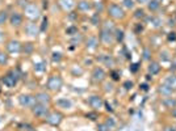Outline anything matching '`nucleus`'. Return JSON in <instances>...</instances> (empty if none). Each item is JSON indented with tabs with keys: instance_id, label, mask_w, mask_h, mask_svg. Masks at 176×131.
I'll return each instance as SVG.
<instances>
[{
	"instance_id": "f257e3e1",
	"label": "nucleus",
	"mask_w": 176,
	"mask_h": 131,
	"mask_svg": "<svg viewBox=\"0 0 176 131\" xmlns=\"http://www.w3.org/2000/svg\"><path fill=\"white\" fill-rule=\"evenodd\" d=\"M32 110H33V114L37 115L40 118H46L49 115V109L45 104H34L32 106Z\"/></svg>"
},
{
	"instance_id": "f03ea898",
	"label": "nucleus",
	"mask_w": 176,
	"mask_h": 131,
	"mask_svg": "<svg viewBox=\"0 0 176 131\" xmlns=\"http://www.w3.org/2000/svg\"><path fill=\"white\" fill-rule=\"evenodd\" d=\"M24 12L29 18H32V20H37V18L40 17V8L36 4H32V3L25 5Z\"/></svg>"
},
{
	"instance_id": "7ed1b4c3",
	"label": "nucleus",
	"mask_w": 176,
	"mask_h": 131,
	"mask_svg": "<svg viewBox=\"0 0 176 131\" xmlns=\"http://www.w3.org/2000/svg\"><path fill=\"white\" fill-rule=\"evenodd\" d=\"M63 84L61 76H58V75H54V76H50V79L47 80V88L50 89V91H59Z\"/></svg>"
},
{
	"instance_id": "20e7f679",
	"label": "nucleus",
	"mask_w": 176,
	"mask_h": 131,
	"mask_svg": "<svg viewBox=\"0 0 176 131\" xmlns=\"http://www.w3.org/2000/svg\"><path fill=\"white\" fill-rule=\"evenodd\" d=\"M18 104L22 108H29L36 104V98L30 95H20L18 96Z\"/></svg>"
},
{
	"instance_id": "39448f33",
	"label": "nucleus",
	"mask_w": 176,
	"mask_h": 131,
	"mask_svg": "<svg viewBox=\"0 0 176 131\" xmlns=\"http://www.w3.org/2000/svg\"><path fill=\"white\" fill-rule=\"evenodd\" d=\"M108 12H109V16L113 18H122L123 17V11L121 7L117 4H110L109 8H108Z\"/></svg>"
},
{
	"instance_id": "423d86ee",
	"label": "nucleus",
	"mask_w": 176,
	"mask_h": 131,
	"mask_svg": "<svg viewBox=\"0 0 176 131\" xmlns=\"http://www.w3.org/2000/svg\"><path fill=\"white\" fill-rule=\"evenodd\" d=\"M88 104H89V106L93 108L95 110L101 109L103 105H104L101 97H99V96H91V97L88 98Z\"/></svg>"
},
{
	"instance_id": "0eeeda50",
	"label": "nucleus",
	"mask_w": 176,
	"mask_h": 131,
	"mask_svg": "<svg viewBox=\"0 0 176 131\" xmlns=\"http://www.w3.org/2000/svg\"><path fill=\"white\" fill-rule=\"evenodd\" d=\"M62 114L61 113H57V111H54V113H49V115L46 117V121L50 123V125L53 126H57L59 123L62 122Z\"/></svg>"
},
{
	"instance_id": "6e6552de",
	"label": "nucleus",
	"mask_w": 176,
	"mask_h": 131,
	"mask_svg": "<svg viewBox=\"0 0 176 131\" xmlns=\"http://www.w3.org/2000/svg\"><path fill=\"white\" fill-rule=\"evenodd\" d=\"M100 38L105 45H110L113 42V32L108 30V29H103L101 33H100Z\"/></svg>"
},
{
	"instance_id": "1a4fd4ad",
	"label": "nucleus",
	"mask_w": 176,
	"mask_h": 131,
	"mask_svg": "<svg viewBox=\"0 0 176 131\" xmlns=\"http://www.w3.org/2000/svg\"><path fill=\"white\" fill-rule=\"evenodd\" d=\"M7 50L12 54H17V52L21 51V43L18 41H9L8 45H7Z\"/></svg>"
},
{
	"instance_id": "9d476101",
	"label": "nucleus",
	"mask_w": 176,
	"mask_h": 131,
	"mask_svg": "<svg viewBox=\"0 0 176 131\" xmlns=\"http://www.w3.org/2000/svg\"><path fill=\"white\" fill-rule=\"evenodd\" d=\"M92 77L95 81H103L104 79H105V72H104L103 68H100V67H96L95 70H93L92 72Z\"/></svg>"
},
{
	"instance_id": "9b49d317",
	"label": "nucleus",
	"mask_w": 176,
	"mask_h": 131,
	"mask_svg": "<svg viewBox=\"0 0 176 131\" xmlns=\"http://www.w3.org/2000/svg\"><path fill=\"white\" fill-rule=\"evenodd\" d=\"M25 32H27V34L30 37H37V34H38V28H37V25L34 22H29V24H27V26H25Z\"/></svg>"
},
{
	"instance_id": "f8f14e48",
	"label": "nucleus",
	"mask_w": 176,
	"mask_h": 131,
	"mask_svg": "<svg viewBox=\"0 0 176 131\" xmlns=\"http://www.w3.org/2000/svg\"><path fill=\"white\" fill-rule=\"evenodd\" d=\"M9 21L13 26H20L22 24V16L18 12H13L9 16Z\"/></svg>"
},
{
	"instance_id": "ddd939ff",
	"label": "nucleus",
	"mask_w": 176,
	"mask_h": 131,
	"mask_svg": "<svg viewBox=\"0 0 176 131\" xmlns=\"http://www.w3.org/2000/svg\"><path fill=\"white\" fill-rule=\"evenodd\" d=\"M36 98V102L37 104H45L47 105L49 102H50V96L47 95V93H37V95L34 96Z\"/></svg>"
},
{
	"instance_id": "4468645a",
	"label": "nucleus",
	"mask_w": 176,
	"mask_h": 131,
	"mask_svg": "<svg viewBox=\"0 0 176 131\" xmlns=\"http://www.w3.org/2000/svg\"><path fill=\"white\" fill-rule=\"evenodd\" d=\"M3 84H4L7 88H14L16 84H17V80L13 79L11 75H7V76L3 77Z\"/></svg>"
},
{
	"instance_id": "2eb2a0df",
	"label": "nucleus",
	"mask_w": 176,
	"mask_h": 131,
	"mask_svg": "<svg viewBox=\"0 0 176 131\" xmlns=\"http://www.w3.org/2000/svg\"><path fill=\"white\" fill-rule=\"evenodd\" d=\"M92 8L91 3L87 2V0H82V2L78 3V9L82 11V12H87V11H89Z\"/></svg>"
},
{
	"instance_id": "dca6fc26",
	"label": "nucleus",
	"mask_w": 176,
	"mask_h": 131,
	"mask_svg": "<svg viewBox=\"0 0 176 131\" xmlns=\"http://www.w3.org/2000/svg\"><path fill=\"white\" fill-rule=\"evenodd\" d=\"M100 59V62H103V63H105V64L108 67H112V66H114V59L110 57V55H107V54H103L101 57L99 58Z\"/></svg>"
},
{
	"instance_id": "f3484780",
	"label": "nucleus",
	"mask_w": 176,
	"mask_h": 131,
	"mask_svg": "<svg viewBox=\"0 0 176 131\" xmlns=\"http://www.w3.org/2000/svg\"><path fill=\"white\" fill-rule=\"evenodd\" d=\"M57 105L59 108H63V109H71L72 108V102L67 98H61L57 101Z\"/></svg>"
},
{
	"instance_id": "a211bd4d",
	"label": "nucleus",
	"mask_w": 176,
	"mask_h": 131,
	"mask_svg": "<svg viewBox=\"0 0 176 131\" xmlns=\"http://www.w3.org/2000/svg\"><path fill=\"white\" fill-rule=\"evenodd\" d=\"M59 4H61L63 9L71 11L74 8V0H59Z\"/></svg>"
},
{
	"instance_id": "6ab92c4d",
	"label": "nucleus",
	"mask_w": 176,
	"mask_h": 131,
	"mask_svg": "<svg viewBox=\"0 0 176 131\" xmlns=\"http://www.w3.org/2000/svg\"><path fill=\"white\" fill-rule=\"evenodd\" d=\"M159 92L162 93L163 96H170V95H172V92H174V89H172L171 87H168L167 84H164V85H160V88H159Z\"/></svg>"
},
{
	"instance_id": "aec40b11",
	"label": "nucleus",
	"mask_w": 176,
	"mask_h": 131,
	"mask_svg": "<svg viewBox=\"0 0 176 131\" xmlns=\"http://www.w3.org/2000/svg\"><path fill=\"white\" fill-rule=\"evenodd\" d=\"M97 45H99V41H97L96 37H89V38L87 39V47L91 48V50H93V48L97 47Z\"/></svg>"
},
{
	"instance_id": "412c9836",
	"label": "nucleus",
	"mask_w": 176,
	"mask_h": 131,
	"mask_svg": "<svg viewBox=\"0 0 176 131\" xmlns=\"http://www.w3.org/2000/svg\"><path fill=\"white\" fill-rule=\"evenodd\" d=\"M160 71V66L158 64V63H155V62H152L151 64L149 66V72L151 73V75H156Z\"/></svg>"
},
{
	"instance_id": "4be33fe9",
	"label": "nucleus",
	"mask_w": 176,
	"mask_h": 131,
	"mask_svg": "<svg viewBox=\"0 0 176 131\" xmlns=\"http://www.w3.org/2000/svg\"><path fill=\"white\" fill-rule=\"evenodd\" d=\"M166 84L168 87H171L172 89H176V76L175 75H171V76H168L166 79Z\"/></svg>"
},
{
	"instance_id": "5701e85b",
	"label": "nucleus",
	"mask_w": 176,
	"mask_h": 131,
	"mask_svg": "<svg viewBox=\"0 0 176 131\" xmlns=\"http://www.w3.org/2000/svg\"><path fill=\"white\" fill-rule=\"evenodd\" d=\"M45 70H46V64H45V62L34 63V71L36 72H43Z\"/></svg>"
},
{
	"instance_id": "b1692460",
	"label": "nucleus",
	"mask_w": 176,
	"mask_h": 131,
	"mask_svg": "<svg viewBox=\"0 0 176 131\" xmlns=\"http://www.w3.org/2000/svg\"><path fill=\"white\" fill-rule=\"evenodd\" d=\"M163 105L167 108H176V100L174 98H166L163 101Z\"/></svg>"
},
{
	"instance_id": "393cba45",
	"label": "nucleus",
	"mask_w": 176,
	"mask_h": 131,
	"mask_svg": "<svg viewBox=\"0 0 176 131\" xmlns=\"http://www.w3.org/2000/svg\"><path fill=\"white\" fill-rule=\"evenodd\" d=\"M149 8H150V11H156L159 8V2L158 0H150L149 2Z\"/></svg>"
},
{
	"instance_id": "a878e982",
	"label": "nucleus",
	"mask_w": 176,
	"mask_h": 131,
	"mask_svg": "<svg viewBox=\"0 0 176 131\" xmlns=\"http://www.w3.org/2000/svg\"><path fill=\"white\" fill-rule=\"evenodd\" d=\"M8 63V55L5 52L0 51V66H5Z\"/></svg>"
},
{
	"instance_id": "bb28decb",
	"label": "nucleus",
	"mask_w": 176,
	"mask_h": 131,
	"mask_svg": "<svg viewBox=\"0 0 176 131\" xmlns=\"http://www.w3.org/2000/svg\"><path fill=\"white\" fill-rule=\"evenodd\" d=\"M7 20H8V13L5 11H2L0 12V25H4Z\"/></svg>"
},
{
	"instance_id": "cd10ccee",
	"label": "nucleus",
	"mask_w": 176,
	"mask_h": 131,
	"mask_svg": "<svg viewBox=\"0 0 176 131\" xmlns=\"http://www.w3.org/2000/svg\"><path fill=\"white\" fill-rule=\"evenodd\" d=\"M122 5L125 7V8H133L134 7V2L133 0H122Z\"/></svg>"
},
{
	"instance_id": "c85d7f7f",
	"label": "nucleus",
	"mask_w": 176,
	"mask_h": 131,
	"mask_svg": "<svg viewBox=\"0 0 176 131\" xmlns=\"http://www.w3.org/2000/svg\"><path fill=\"white\" fill-rule=\"evenodd\" d=\"M61 59H62L61 52H53V55H51V61H53L54 63L55 62H61Z\"/></svg>"
},
{
	"instance_id": "c756f323",
	"label": "nucleus",
	"mask_w": 176,
	"mask_h": 131,
	"mask_svg": "<svg viewBox=\"0 0 176 131\" xmlns=\"http://www.w3.org/2000/svg\"><path fill=\"white\" fill-rule=\"evenodd\" d=\"M66 33L69 36H75V34H78V29L75 28V26H70V28H67Z\"/></svg>"
},
{
	"instance_id": "7c9ffc66",
	"label": "nucleus",
	"mask_w": 176,
	"mask_h": 131,
	"mask_svg": "<svg viewBox=\"0 0 176 131\" xmlns=\"http://www.w3.org/2000/svg\"><path fill=\"white\" fill-rule=\"evenodd\" d=\"M150 22H151L155 28H158V26H160V24H162V21H160L159 18H156V17H151L150 18Z\"/></svg>"
},
{
	"instance_id": "2f4dec72",
	"label": "nucleus",
	"mask_w": 176,
	"mask_h": 131,
	"mask_svg": "<svg viewBox=\"0 0 176 131\" xmlns=\"http://www.w3.org/2000/svg\"><path fill=\"white\" fill-rule=\"evenodd\" d=\"M116 39H117L118 42H121V41L123 39V32L120 30V29H117V30H116Z\"/></svg>"
},
{
	"instance_id": "473e14b6",
	"label": "nucleus",
	"mask_w": 176,
	"mask_h": 131,
	"mask_svg": "<svg viewBox=\"0 0 176 131\" xmlns=\"http://www.w3.org/2000/svg\"><path fill=\"white\" fill-rule=\"evenodd\" d=\"M22 50H24L25 54H29V52H32V50H33V45L32 43H27L24 47H22Z\"/></svg>"
},
{
	"instance_id": "72a5a7b5",
	"label": "nucleus",
	"mask_w": 176,
	"mask_h": 131,
	"mask_svg": "<svg viewBox=\"0 0 176 131\" xmlns=\"http://www.w3.org/2000/svg\"><path fill=\"white\" fill-rule=\"evenodd\" d=\"M8 75H11V76H12L13 79H16V80H18V79H20V73H18V71H17V70H12Z\"/></svg>"
},
{
	"instance_id": "f704fd0d",
	"label": "nucleus",
	"mask_w": 176,
	"mask_h": 131,
	"mask_svg": "<svg viewBox=\"0 0 176 131\" xmlns=\"http://www.w3.org/2000/svg\"><path fill=\"white\" fill-rule=\"evenodd\" d=\"M105 126H107L108 130H109V129H113V127H114V121H113V119H107Z\"/></svg>"
},
{
	"instance_id": "c9c22d12",
	"label": "nucleus",
	"mask_w": 176,
	"mask_h": 131,
	"mask_svg": "<svg viewBox=\"0 0 176 131\" xmlns=\"http://www.w3.org/2000/svg\"><path fill=\"white\" fill-rule=\"evenodd\" d=\"M46 28H47V18L45 17L43 20H42V25H41V29H40V30H41V32H45V29H46Z\"/></svg>"
},
{
	"instance_id": "e433bc0d",
	"label": "nucleus",
	"mask_w": 176,
	"mask_h": 131,
	"mask_svg": "<svg viewBox=\"0 0 176 131\" xmlns=\"http://www.w3.org/2000/svg\"><path fill=\"white\" fill-rule=\"evenodd\" d=\"M145 16V12L142 9H138V11H136V17L137 18H139V17H143Z\"/></svg>"
},
{
	"instance_id": "4c0bfd02",
	"label": "nucleus",
	"mask_w": 176,
	"mask_h": 131,
	"mask_svg": "<svg viewBox=\"0 0 176 131\" xmlns=\"http://www.w3.org/2000/svg\"><path fill=\"white\" fill-rule=\"evenodd\" d=\"M80 41H82V37L79 36V37H76V38H74L72 41H71V43H72V45H75V43H79Z\"/></svg>"
},
{
	"instance_id": "58836bf2",
	"label": "nucleus",
	"mask_w": 176,
	"mask_h": 131,
	"mask_svg": "<svg viewBox=\"0 0 176 131\" xmlns=\"http://www.w3.org/2000/svg\"><path fill=\"white\" fill-rule=\"evenodd\" d=\"M168 39H170V41H176V33H170Z\"/></svg>"
},
{
	"instance_id": "ea45409f",
	"label": "nucleus",
	"mask_w": 176,
	"mask_h": 131,
	"mask_svg": "<svg viewBox=\"0 0 176 131\" xmlns=\"http://www.w3.org/2000/svg\"><path fill=\"white\" fill-rule=\"evenodd\" d=\"M95 8L100 12V11H103V4H101V3H96V4H95Z\"/></svg>"
},
{
	"instance_id": "a19ab883",
	"label": "nucleus",
	"mask_w": 176,
	"mask_h": 131,
	"mask_svg": "<svg viewBox=\"0 0 176 131\" xmlns=\"http://www.w3.org/2000/svg\"><path fill=\"white\" fill-rule=\"evenodd\" d=\"M97 20H99V16H97V13H96L95 16L92 17V22H93V25H97Z\"/></svg>"
},
{
	"instance_id": "79ce46f5",
	"label": "nucleus",
	"mask_w": 176,
	"mask_h": 131,
	"mask_svg": "<svg viewBox=\"0 0 176 131\" xmlns=\"http://www.w3.org/2000/svg\"><path fill=\"white\" fill-rule=\"evenodd\" d=\"M150 58V51L149 50H145L143 52V59H149Z\"/></svg>"
},
{
	"instance_id": "37998d69",
	"label": "nucleus",
	"mask_w": 176,
	"mask_h": 131,
	"mask_svg": "<svg viewBox=\"0 0 176 131\" xmlns=\"http://www.w3.org/2000/svg\"><path fill=\"white\" fill-rule=\"evenodd\" d=\"M99 131H109V130L107 129L105 125H100V126H99Z\"/></svg>"
},
{
	"instance_id": "c03bdc74",
	"label": "nucleus",
	"mask_w": 176,
	"mask_h": 131,
	"mask_svg": "<svg viewBox=\"0 0 176 131\" xmlns=\"http://www.w3.org/2000/svg\"><path fill=\"white\" fill-rule=\"evenodd\" d=\"M123 85H125V88H126V89H129V88H132L133 83H132V81H126V83L123 84Z\"/></svg>"
},
{
	"instance_id": "a18cd8bd",
	"label": "nucleus",
	"mask_w": 176,
	"mask_h": 131,
	"mask_svg": "<svg viewBox=\"0 0 176 131\" xmlns=\"http://www.w3.org/2000/svg\"><path fill=\"white\" fill-rule=\"evenodd\" d=\"M130 70H132V72H136V71L138 70V63H136V64H133V66H132V68H130Z\"/></svg>"
},
{
	"instance_id": "49530a36",
	"label": "nucleus",
	"mask_w": 176,
	"mask_h": 131,
	"mask_svg": "<svg viewBox=\"0 0 176 131\" xmlns=\"http://www.w3.org/2000/svg\"><path fill=\"white\" fill-rule=\"evenodd\" d=\"M167 55H168V52H167V51H164V52H163V58H162L163 61H168V59H170V58L167 57Z\"/></svg>"
},
{
	"instance_id": "de8ad7c7",
	"label": "nucleus",
	"mask_w": 176,
	"mask_h": 131,
	"mask_svg": "<svg viewBox=\"0 0 176 131\" xmlns=\"http://www.w3.org/2000/svg\"><path fill=\"white\" fill-rule=\"evenodd\" d=\"M87 117H89L91 119H96V114H92V113H89V114L87 115Z\"/></svg>"
},
{
	"instance_id": "09e8293b",
	"label": "nucleus",
	"mask_w": 176,
	"mask_h": 131,
	"mask_svg": "<svg viewBox=\"0 0 176 131\" xmlns=\"http://www.w3.org/2000/svg\"><path fill=\"white\" fill-rule=\"evenodd\" d=\"M105 106H107V110H108V111H113V109L110 108V105H109V104H105Z\"/></svg>"
},
{
	"instance_id": "8fccbe9b",
	"label": "nucleus",
	"mask_w": 176,
	"mask_h": 131,
	"mask_svg": "<svg viewBox=\"0 0 176 131\" xmlns=\"http://www.w3.org/2000/svg\"><path fill=\"white\" fill-rule=\"evenodd\" d=\"M112 75H113V79H114V80H118V73H117V72H113Z\"/></svg>"
},
{
	"instance_id": "3c124183",
	"label": "nucleus",
	"mask_w": 176,
	"mask_h": 131,
	"mask_svg": "<svg viewBox=\"0 0 176 131\" xmlns=\"http://www.w3.org/2000/svg\"><path fill=\"white\" fill-rule=\"evenodd\" d=\"M164 131H176V129H174V127H167V129H164Z\"/></svg>"
},
{
	"instance_id": "603ef678",
	"label": "nucleus",
	"mask_w": 176,
	"mask_h": 131,
	"mask_svg": "<svg viewBox=\"0 0 176 131\" xmlns=\"http://www.w3.org/2000/svg\"><path fill=\"white\" fill-rule=\"evenodd\" d=\"M142 89H143V91H147V89H149L147 84H143V85H142Z\"/></svg>"
},
{
	"instance_id": "864d4df0",
	"label": "nucleus",
	"mask_w": 176,
	"mask_h": 131,
	"mask_svg": "<svg viewBox=\"0 0 176 131\" xmlns=\"http://www.w3.org/2000/svg\"><path fill=\"white\" fill-rule=\"evenodd\" d=\"M138 2H139V3H149L150 0H138Z\"/></svg>"
},
{
	"instance_id": "5fc2aeb1",
	"label": "nucleus",
	"mask_w": 176,
	"mask_h": 131,
	"mask_svg": "<svg viewBox=\"0 0 176 131\" xmlns=\"http://www.w3.org/2000/svg\"><path fill=\"white\" fill-rule=\"evenodd\" d=\"M172 115H175L176 117V108H174V110H172Z\"/></svg>"
},
{
	"instance_id": "6e6d98bb",
	"label": "nucleus",
	"mask_w": 176,
	"mask_h": 131,
	"mask_svg": "<svg viewBox=\"0 0 176 131\" xmlns=\"http://www.w3.org/2000/svg\"><path fill=\"white\" fill-rule=\"evenodd\" d=\"M2 39H3V33L0 32V41H2Z\"/></svg>"
},
{
	"instance_id": "4d7b16f0",
	"label": "nucleus",
	"mask_w": 176,
	"mask_h": 131,
	"mask_svg": "<svg viewBox=\"0 0 176 131\" xmlns=\"http://www.w3.org/2000/svg\"><path fill=\"white\" fill-rule=\"evenodd\" d=\"M158 2H159V0H158Z\"/></svg>"
}]
</instances>
